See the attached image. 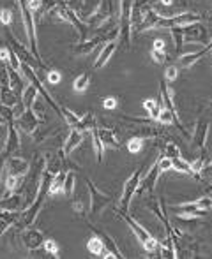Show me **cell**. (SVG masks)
<instances>
[{"label":"cell","instance_id":"f5cc1de1","mask_svg":"<svg viewBox=\"0 0 212 259\" xmlns=\"http://www.w3.org/2000/svg\"><path fill=\"white\" fill-rule=\"evenodd\" d=\"M6 160H7V155L6 154H2L0 155V182H2V178L6 177Z\"/></svg>","mask_w":212,"mask_h":259},{"label":"cell","instance_id":"f6af8a7d","mask_svg":"<svg viewBox=\"0 0 212 259\" xmlns=\"http://www.w3.org/2000/svg\"><path fill=\"white\" fill-rule=\"evenodd\" d=\"M196 203H198V206L202 208V210L209 211L210 208H212V198H210V196H203V198H200Z\"/></svg>","mask_w":212,"mask_h":259},{"label":"cell","instance_id":"7402d4cb","mask_svg":"<svg viewBox=\"0 0 212 259\" xmlns=\"http://www.w3.org/2000/svg\"><path fill=\"white\" fill-rule=\"evenodd\" d=\"M97 45H101V37L99 35H94V37L85 39V41H80L78 45L73 48V52L76 55H90L97 48Z\"/></svg>","mask_w":212,"mask_h":259},{"label":"cell","instance_id":"ee69618b","mask_svg":"<svg viewBox=\"0 0 212 259\" xmlns=\"http://www.w3.org/2000/svg\"><path fill=\"white\" fill-rule=\"evenodd\" d=\"M64 4L69 7V9H73L75 13H78V11L83 7V4H85V0H64Z\"/></svg>","mask_w":212,"mask_h":259},{"label":"cell","instance_id":"44dd1931","mask_svg":"<svg viewBox=\"0 0 212 259\" xmlns=\"http://www.w3.org/2000/svg\"><path fill=\"white\" fill-rule=\"evenodd\" d=\"M87 249L92 252V256H97V257H115L110 250L104 249L103 242H101V238L97 235H94L92 238H89V242H87Z\"/></svg>","mask_w":212,"mask_h":259},{"label":"cell","instance_id":"60d3db41","mask_svg":"<svg viewBox=\"0 0 212 259\" xmlns=\"http://www.w3.org/2000/svg\"><path fill=\"white\" fill-rule=\"evenodd\" d=\"M158 166H159L161 173H166V171L171 169V159H168L164 154H159L158 155Z\"/></svg>","mask_w":212,"mask_h":259},{"label":"cell","instance_id":"5bb4252c","mask_svg":"<svg viewBox=\"0 0 212 259\" xmlns=\"http://www.w3.org/2000/svg\"><path fill=\"white\" fill-rule=\"evenodd\" d=\"M90 231H92L94 235L99 236L101 242H103V245H104V249H106V250H110V252H112L113 256H115L117 259H119V257H126V256H124V254H122V250L119 249V245H117V242L112 238V236L108 235V233H104V231H101V229L94 228L92 224H90Z\"/></svg>","mask_w":212,"mask_h":259},{"label":"cell","instance_id":"2e32d148","mask_svg":"<svg viewBox=\"0 0 212 259\" xmlns=\"http://www.w3.org/2000/svg\"><path fill=\"white\" fill-rule=\"evenodd\" d=\"M82 143H83V133L78 129H71L69 136L65 138V141L62 143V150H64V154L69 157L73 154V150H76Z\"/></svg>","mask_w":212,"mask_h":259},{"label":"cell","instance_id":"484cf974","mask_svg":"<svg viewBox=\"0 0 212 259\" xmlns=\"http://www.w3.org/2000/svg\"><path fill=\"white\" fill-rule=\"evenodd\" d=\"M207 53H209V50H207L205 46H203L202 50H198V52L186 53V55H182V57H179V65H181V67H191V65H195L200 58L205 57Z\"/></svg>","mask_w":212,"mask_h":259},{"label":"cell","instance_id":"74e56055","mask_svg":"<svg viewBox=\"0 0 212 259\" xmlns=\"http://www.w3.org/2000/svg\"><path fill=\"white\" fill-rule=\"evenodd\" d=\"M43 247H45V250L52 257H60V256H58V252H60V247H58V243L55 242V240H45Z\"/></svg>","mask_w":212,"mask_h":259},{"label":"cell","instance_id":"8d00e7d4","mask_svg":"<svg viewBox=\"0 0 212 259\" xmlns=\"http://www.w3.org/2000/svg\"><path fill=\"white\" fill-rule=\"evenodd\" d=\"M13 20H14L13 11L7 9V7H0V23L6 25V27H11V25H13Z\"/></svg>","mask_w":212,"mask_h":259},{"label":"cell","instance_id":"ba28073f","mask_svg":"<svg viewBox=\"0 0 212 259\" xmlns=\"http://www.w3.org/2000/svg\"><path fill=\"white\" fill-rule=\"evenodd\" d=\"M6 125H7V136L4 140V154L11 157L20 150L21 143H20V134H18L16 120H9Z\"/></svg>","mask_w":212,"mask_h":259},{"label":"cell","instance_id":"e575fe53","mask_svg":"<svg viewBox=\"0 0 212 259\" xmlns=\"http://www.w3.org/2000/svg\"><path fill=\"white\" fill-rule=\"evenodd\" d=\"M82 123H83V129L87 131H94L96 129V113L94 111H87L85 115H82Z\"/></svg>","mask_w":212,"mask_h":259},{"label":"cell","instance_id":"91938a15","mask_svg":"<svg viewBox=\"0 0 212 259\" xmlns=\"http://www.w3.org/2000/svg\"><path fill=\"white\" fill-rule=\"evenodd\" d=\"M2 125H6V120H4L2 115H0V127H2Z\"/></svg>","mask_w":212,"mask_h":259},{"label":"cell","instance_id":"3957f363","mask_svg":"<svg viewBox=\"0 0 212 259\" xmlns=\"http://www.w3.org/2000/svg\"><path fill=\"white\" fill-rule=\"evenodd\" d=\"M117 213H119V217H122L124 221H126V224L131 228V231L134 233V236L138 238V242L144 245L145 250H149V252H154V250H159V242L154 238V236L151 235V233L147 231V229L144 228V226H140L136 221H134L131 215H127V211L124 210H117Z\"/></svg>","mask_w":212,"mask_h":259},{"label":"cell","instance_id":"ac0fdd59","mask_svg":"<svg viewBox=\"0 0 212 259\" xmlns=\"http://www.w3.org/2000/svg\"><path fill=\"white\" fill-rule=\"evenodd\" d=\"M20 221V210H4L0 213V236L6 235L9 228H13Z\"/></svg>","mask_w":212,"mask_h":259},{"label":"cell","instance_id":"1f68e13d","mask_svg":"<svg viewBox=\"0 0 212 259\" xmlns=\"http://www.w3.org/2000/svg\"><path fill=\"white\" fill-rule=\"evenodd\" d=\"M171 34V39H173V45H175V53L181 55L182 48H184V34H182V27H171L168 28Z\"/></svg>","mask_w":212,"mask_h":259},{"label":"cell","instance_id":"f546056e","mask_svg":"<svg viewBox=\"0 0 212 259\" xmlns=\"http://www.w3.org/2000/svg\"><path fill=\"white\" fill-rule=\"evenodd\" d=\"M38 97H39V92H38V89H36V87L32 85V83H30V85L25 87L23 94H21V103H23L25 109H27V108H32Z\"/></svg>","mask_w":212,"mask_h":259},{"label":"cell","instance_id":"7c38bea8","mask_svg":"<svg viewBox=\"0 0 212 259\" xmlns=\"http://www.w3.org/2000/svg\"><path fill=\"white\" fill-rule=\"evenodd\" d=\"M38 125H39V118L36 116V113H34V109H32V108H27L16 118V127L23 131V133H27V134L34 133V131L38 129Z\"/></svg>","mask_w":212,"mask_h":259},{"label":"cell","instance_id":"d590c367","mask_svg":"<svg viewBox=\"0 0 212 259\" xmlns=\"http://www.w3.org/2000/svg\"><path fill=\"white\" fill-rule=\"evenodd\" d=\"M144 148V138H138V136H131L127 140V150L131 154H138V152Z\"/></svg>","mask_w":212,"mask_h":259},{"label":"cell","instance_id":"6125c7cd","mask_svg":"<svg viewBox=\"0 0 212 259\" xmlns=\"http://www.w3.org/2000/svg\"><path fill=\"white\" fill-rule=\"evenodd\" d=\"M210 108H212V103H210Z\"/></svg>","mask_w":212,"mask_h":259},{"label":"cell","instance_id":"9f6ffc18","mask_svg":"<svg viewBox=\"0 0 212 259\" xmlns=\"http://www.w3.org/2000/svg\"><path fill=\"white\" fill-rule=\"evenodd\" d=\"M108 2V6H110V9H112V13H113V16H115V4H117V0H106Z\"/></svg>","mask_w":212,"mask_h":259},{"label":"cell","instance_id":"db71d44e","mask_svg":"<svg viewBox=\"0 0 212 259\" xmlns=\"http://www.w3.org/2000/svg\"><path fill=\"white\" fill-rule=\"evenodd\" d=\"M200 177L202 178H205V177H212V160L207 166H203L202 167V171H200Z\"/></svg>","mask_w":212,"mask_h":259},{"label":"cell","instance_id":"c3c4849f","mask_svg":"<svg viewBox=\"0 0 212 259\" xmlns=\"http://www.w3.org/2000/svg\"><path fill=\"white\" fill-rule=\"evenodd\" d=\"M103 106L106 109H115L117 106H119V99H117V97H104Z\"/></svg>","mask_w":212,"mask_h":259},{"label":"cell","instance_id":"83f0119b","mask_svg":"<svg viewBox=\"0 0 212 259\" xmlns=\"http://www.w3.org/2000/svg\"><path fill=\"white\" fill-rule=\"evenodd\" d=\"M18 103H20V97L14 94V90L11 87H0V104L14 108Z\"/></svg>","mask_w":212,"mask_h":259},{"label":"cell","instance_id":"11a10c76","mask_svg":"<svg viewBox=\"0 0 212 259\" xmlns=\"http://www.w3.org/2000/svg\"><path fill=\"white\" fill-rule=\"evenodd\" d=\"M152 48H154V50H164V41H163V39H156Z\"/></svg>","mask_w":212,"mask_h":259},{"label":"cell","instance_id":"603a6c76","mask_svg":"<svg viewBox=\"0 0 212 259\" xmlns=\"http://www.w3.org/2000/svg\"><path fill=\"white\" fill-rule=\"evenodd\" d=\"M7 72H9V87L14 90V94H16L18 97H21L25 87H27L23 81V74H20V71H14L11 65H9V69H7Z\"/></svg>","mask_w":212,"mask_h":259},{"label":"cell","instance_id":"6da1fadb","mask_svg":"<svg viewBox=\"0 0 212 259\" xmlns=\"http://www.w3.org/2000/svg\"><path fill=\"white\" fill-rule=\"evenodd\" d=\"M48 14L50 16H53V20L73 25V27L76 28V32H80V41H85L87 39V34H89L90 27L78 16V13H75L73 9H69L64 2H58Z\"/></svg>","mask_w":212,"mask_h":259},{"label":"cell","instance_id":"be15d7a7","mask_svg":"<svg viewBox=\"0 0 212 259\" xmlns=\"http://www.w3.org/2000/svg\"><path fill=\"white\" fill-rule=\"evenodd\" d=\"M210 53H212V52H210Z\"/></svg>","mask_w":212,"mask_h":259},{"label":"cell","instance_id":"f35d334b","mask_svg":"<svg viewBox=\"0 0 212 259\" xmlns=\"http://www.w3.org/2000/svg\"><path fill=\"white\" fill-rule=\"evenodd\" d=\"M164 155H166L168 159H177V157H181V150H179V147L173 141H168V143L164 145Z\"/></svg>","mask_w":212,"mask_h":259},{"label":"cell","instance_id":"ab89813d","mask_svg":"<svg viewBox=\"0 0 212 259\" xmlns=\"http://www.w3.org/2000/svg\"><path fill=\"white\" fill-rule=\"evenodd\" d=\"M151 58L156 62V64H166L168 55H166L164 50H154V48H152L151 50Z\"/></svg>","mask_w":212,"mask_h":259},{"label":"cell","instance_id":"ffe728a7","mask_svg":"<svg viewBox=\"0 0 212 259\" xmlns=\"http://www.w3.org/2000/svg\"><path fill=\"white\" fill-rule=\"evenodd\" d=\"M117 45H119L117 41L106 42V46H104L103 50H101L99 57H97L96 62H94V69H101V67H104V65L108 64V60L113 57V53L117 52Z\"/></svg>","mask_w":212,"mask_h":259},{"label":"cell","instance_id":"94428289","mask_svg":"<svg viewBox=\"0 0 212 259\" xmlns=\"http://www.w3.org/2000/svg\"><path fill=\"white\" fill-rule=\"evenodd\" d=\"M2 211H4V208H0V213H2Z\"/></svg>","mask_w":212,"mask_h":259},{"label":"cell","instance_id":"7a4b0ae2","mask_svg":"<svg viewBox=\"0 0 212 259\" xmlns=\"http://www.w3.org/2000/svg\"><path fill=\"white\" fill-rule=\"evenodd\" d=\"M134 0H119L117 13H119V39L124 48H131V37H133V25H131V9Z\"/></svg>","mask_w":212,"mask_h":259},{"label":"cell","instance_id":"681fc988","mask_svg":"<svg viewBox=\"0 0 212 259\" xmlns=\"http://www.w3.org/2000/svg\"><path fill=\"white\" fill-rule=\"evenodd\" d=\"M203 160H205V150H202V155L198 157V160H196V162H193V169H195L196 173H200V171H202Z\"/></svg>","mask_w":212,"mask_h":259},{"label":"cell","instance_id":"bcb514c9","mask_svg":"<svg viewBox=\"0 0 212 259\" xmlns=\"http://www.w3.org/2000/svg\"><path fill=\"white\" fill-rule=\"evenodd\" d=\"M62 79V74L58 71H48V83L50 85H58Z\"/></svg>","mask_w":212,"mask_h":259},{"label":"cell","instance_id":"9a60e30c","mask_svg":"<svg viewBox=\"0 0 212 259\" xmlns=\"http://www.w3.org/2000/svg\"><path fill=\"white\" fill-rule=\"evenodd\" d=\"M97 134H99L101 143L104 145V148H113V150H120V143L117 133L110 127H97Z\"/></svg>","mask_w":212,"mask_h":259},{"label":"cell","instance_id":"52a82bcc","mask_svg":"<svg viewBox=\"0 0 212 259\" xmlns=\"http://www.w3.org/2000/svg\"><path fill=\"white\" fill-rule=\"evenodd\" d=\"M45 240V233L38 228L25 226L23 231H21V243H23V247L27 250H38L39 247H43Z\"/></svg>","mask_w":212,"mask_h":259},{"label":"cell","instance_id":"b9f144b4","mask_svg":"<svg viewBox=\"0 0 212 259\" xmlns=\"http://www.w3.org/2000/svg\"><path fill=\"white\" fill-rule=\"evenodd\" d=\"M179 78V67L177 64H171L166 67V71H164V79L166 81H173V79Z\"/></svg>","mask_w":212,"mask_h":259},{"label":"cell","instance_id":"816d5d0a","mask_svg":"<svg viewBox=\"0 0 212 259\" xmlns=\"http://www.w3.org/2000/svg\"><path fill=\"white\" fill-rule=\"evenodd\" d=\"M58 4V0H45V6H43V13L45 14H48L50 11L53 9L55 6Z\"/></svg>","mask_w":212,"mask_h":259},{"label":"cell","instance_id":"f1b7e54d","mask_svg":"<svg viewBox=\"0 0 212 259\" xmlns=\"http://www.w3.org/2000/svg\"><path fill=\"white\" fill-rule=\"evenodd\" d=\"M144 108L149 111V116H151L152 120H158L164 106H163V101H161V97H159V99H156V101L154 99H145Z\"/></svg>","mask_w":212,"mask_h":259},{"label":"cell","instance_id":"7dc6e473","mask_svg":"<svg viewBox=\"0 0 212 259\" xmlns=\"http://www.w3.org/2000/svg\"><path fill=\"white\" fill-rule=\"evenodd\" d=\"M73 210L83 217V215H85V203H83L82 199H75V201H73Z\"/></svg>","mask_w":212,"mask_h":259},{"label":"cell","instance_id":"277c9868","mask_svg":"<svg viewBox=\"0 0 212 259\" xmlns=\"http://www.w3.org/2000/svg\"><path fill=\"white\" fill-rule=\"evenodd\" d=\"M85 184L90 192V213H92V217H99L101 211L112 203L113 198H112V194H106V192L99 191L97 185L94 184L90 178H85Z\"/></svg>","mask_w":212,"mask_h":259},{"label":"cell","instance_id":"30bf717a","mask_svg":"<svg viewBox=\"0 0 212 259\" xmlns=\"http://www.w3.org/2000/svg\"><path fill=\"white\" fill-rule=\"evenodd\" d=\"M182 34H184V42H198V45H202L207 39V28L205 25H202V21H196V23L182 27Z\"/></svg>","mask_w":212,"mask_h":259},{"label":"cell","instance_id":"e0dca14e","mask_svg":"<svg viewBox=\"0 0 212 259\" xmlns=\"http://www.w3.org/2000/svg\"><path fill=\"white\" fill-rule=\"evenodd\" d=\"M159 20H161V14L154 9V7H151V9L145 13V16H144V20H142L140 27H138L136 34H140V32H147V30H156Z\"/></svg>","mask_w":212,"mask_h":259},{"label":"cell","instance_id":"7bdbcfd3","mask_svg":"<svg viewBox=\"0 0 212 259\" xmlns=\"http://www.w3.org/2000/svg\"><path fill=\"white\" fill-rule=\"evenodd\" d=\"M9 65L14 69V71H21V60L18 58V55L11 50V55H9Z\"/></svg>","mask_w":212,"mask_h":259},{"label":"cell","instance_id":"6f0895ef","mask_svg":"<svg viewBox=\"0 0 212 259\" xmlns=\"http://www.w3.org/2000/svg\"><path fill=\"white\" fill-rule=\"evenodd\" d=\"M159 4H163V6H171L173 0H159Z\"/></svg>","mask_w":212,"mask_h":259},{"label":"cell","instance_id":"836d02e7","mask_svg":"<svg viewBox=\"0 0 212 259\" xmlns=\"http://www.w3.org/2000/svg\"><path fill=\"white\" fill-rule=\"evenodd\" d=\"M92 140H94V150H96V157H97V162H103L104 159V145L101 143L99 140V134H97V127L92 131Z\"/></svg>","mask_w":212,"mask_h":259},{"label":"cell","instance_id":"4fadbf2b","mask_svg":"<svg viewBox=\"0 0 212 259\" xmlns=\"http://www.w3.org/2000/svg\"><path fill=\"white\" fill-rule=\"evenodd\" d=\"M209 127L210 122L207 118H198L195 125V133H193V145L200 150H205L207 136H209Z\"/></svg>","mask_w":212,"mask_h":259},{"label":"cell","instance_id":"cb8c5ba5","mask_svg":"<svg viewBox=\"0 0 212 259\" xmlns=\"http://www.w3.org/2000/svg\"><path fill=\"white\" fill-rule=\"evenodd\" d=\"M0 208H4V210H23V198L20 196V192L4 196V198H0Z\"/></svg>","mask_w":212,"mask_h":259},{"label":"cell","instance_id":"4dcf8cb0","mask_svg":"<svg viewBox=\"0 0 212 259\" xmlns=\"http://www.w3.org/2000/svg\"><path fill=\"white\" fill-rule=\"evenodd\" d=\"M75 182H76L75 171L67 169V175H65V180H64V196L67 199H73V194H75V189H76Z\"/></svg>","mask_w":212,"mask_h":259},{"label":"cell","instance_id":"8fae6325","mask_svg":"<svg viewBox=\"0 0 212 259\" xmlns=\"http://www.w3.org/2000/svg\"><path fill=\"white\" fill-rule=\"evenodd\" d=\"M6 175H14V177H25V175H28V171H30V162L25 159H21V157H7L6 160Z\"/></svg>","mask_w":212,"mask_h":259},{"label":"cell","instance_id":"680465c9","mask_svg":"<svg viewBox=\"0 0 212 259\" xmlns=\"http://www.w3.org/2000/svg\"><path fill=\"white\" fill-rule=\"evenodd\" d=\"M205 48H207V50H209V53L212 52V39H210V41H209V45H207V46H205Z\"/></svg>","mask_w":212,"mask_h":259},{"label":"cell","instance_id":"5b68a950","mask_svg":"<svg viewBox=\"0 0 212 259\" xmlns=\"http://www.w3.org/2000/svg\"><path fill=\"white\" fill-rule=\"evenodd\" d=\"M144 169H145V166H140V167H138V169L134 171V173L131 175V177L126 180V184H124V191H122V198H120V210H124V211L129 210L131 199L134 198L138 185H140L142 178H144V173H145Z\"/></svg>","mask_w":212,"mask_h":259},{"label":"cell","instance_id":"d6986e66","mask_svg":"<svg viewBox=\"0 0 212 259\" xmlns=\"http://www.w3.org/2000/svg\"><path fill=\"white\" fill-rule=\"evenodd\" d=\"M175 210L179 211V215H191V217H205L209 213L207 210H202L196 201L181 203L179 206H175Z\"/></svg>","mask_w":212,"mask_h":259},{"label":"cell","instance_id":"4316f807","mask_svg":"<svg viewBox=\"0 0 212 259\" xmlns=\"http://www.w3.org/2000/svg\"><path fill=\"white\" fill-rule=\"evenodd\" d=\"M62 116H64V120L67 122V125L71 127V129H78L82 131V133H85V129H83V123H82V116L76 115L73 109L69 108H62Z\"/></svg>","mask_w":212,"mask_h":259},{"label":"cell","instance_id":"f907efd6","mask_svg":"<svg viewBox=\"0 0 212 259\" xmlns=\"http://www.w3.org/2000/svg\"><path fill=\"white\" fill-rule=\"evenodd\" d=\"M9 55H11L9 46H2V48H0V60H2V62L9 64Z\"/></svg>","mask_w":212,"mask_h":259},{"label":"cell","instance_id":"8992f818","mask_svg":"<svg viewBox=\"0 0 212 259\" xmlns=\"http://www.w3.org/2000/svg\"><path fill=\"white\" fill-rule=\"evenodd\" d=\"M7 39H9V48L18 55V58H20L21 62H25V64L32 65L34 69L39 67V62L36 60L34 53H32L28 48H25V45H21V42L18 41V37L13 34V32L9 30V27H7Z\"/></svg>","mask_w":212,"mask_h":259},{"label":"cell","instance_id":"9c48e42d","mask_svg":"<svg viewBox=\"0 0 212 259\" xmlns=\"http://www.w3.org/2000/svg\"><path fill=\"white\" fill-rule=\"evenodd\" d=\"M159 175H161V171H159V166H158V159H156L154 164L151 166V169H149V173L145 175V178L140 182V185H138V189H136V194H134V196L138 198V196L145 194V192H149L151 196L154 194Z\"/></svg>","mask_w":212,"mask_h":259},{"label":"cell","instance_id":"d6a6232c","mask_svg":"<svg viewBox=\"0 0 212 259\" xmlns=\"http://www.w3.org/2000/svg\"><path fill=\"white\" fill-rule=\"evenodd\" d=\"M89 85H90V76L87 74V72H82V74L73 81V90H75L76 94H83L89 89Z\"/></svg>","mask_w":212,"mask_h":259},{"label":"cell","instance_id":"d4e9b609","mask_svg":"<svg viewBox=\"0 0 212 259\" xmlns=\"http://www.w3.org/2000/svg\"><path fill=\"white\" fill-rule=\"evenodd\" d=\"M65 175H67V169H62L58 175H55L52 185H50V191L48 196L52 198H57V196H64V180H65Z\"/></svg>","mask_w":212,"mask_h":259}]
</instances>
